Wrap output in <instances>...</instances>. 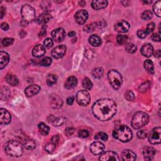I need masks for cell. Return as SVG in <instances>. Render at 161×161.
I'll list each match as a JSON object with an SVG mask.
<instances>
[{
    "mask_svg": "<svg viewBox=\"0 0 161 161\" xmlns=\"http://www.w3.org/2000/svg\"><path fill=\"white\" fill-rule=\"evenodd\" d=\"M94 115L100 121H108L113 117L117 111V106L114 101L108 98L98 100L92 107Z\"/></svg>",
    "mask_w": 161,
    "mask_h": 161,
    "instance_id": "cell-1",
    "label": "cell"
},
{
    "mask_svg": "<svg viewBox=\"0 0 161 161\" xmlns=\"http://www.w3.org/2000/svg\"><path fill=\"white\" fill-rule=\"evenodd\" d=\"M4 151L8 156L12 157H19L23 152V145L19 140H11L4 145Z\"/></svg>",
    "mask_w": 161,
    "mask_h": 161,
    "instance_id": "cell-2",
    "label": "cell"
},
{
    "mask_svg": "<svg viewBox=\"0 0 161 161\" xmlns=\"http://www.w3.org/2000/svg\"><path fill=\"white\" fill-rule=\"evenodd\" d=\"M113 137L123 142L130 141L133 137V133L127 125H122L117 126L113 132Z\"/></svg>",
    "mask_w": 161,
    "mask_h": 161,
    "instance_id": "cell-3",
    "label": "cell"
},
{
    "mask_svg": "<svg viewBox=\"0 0 161 161\" xmlns=\"http://www.w3.org/2000/svg\"><path fill=\"white\" fill-rule=\"evenodd\" d=\"M149 121V116L146 113L139 111L135 113L132 119V126L138 130L146 125Z\"/></svg>",
    "mask_w": 161,
    "mask_h": 161,
    "instance_id": "cell-4",
    "label": "cell"
},
{
    "mask_svg": "<svg viewBox=\"0 0 161 161\" xmlns=\"http://www.w3.org/2000/svg\"><path fill=\"white\" fill-rule=\"evenodd\" d=\"M108 78L111 86L113 89L118 90L123 84V78L122 74L116 70H110L108 73Z\"/></svg>",
    "mask_w": 161,
    "mask_h": 161,
    "instance_id": "cell-5",
    "label": "cell"
},
{
    "mask_svg": "<svg viewBox=\"0 0 161 161\" xmlns=\"http://www.w3.org/2000/svg\"><path fill=\"white\" fill-rule=\"evenodd\" d=\"M21 14L23 20L27 23H29L32 22L35 19V10L32 6L26 4L22 7Z\"/></svg>",
    "mask_w": 161,
    "mask_h": 161,
    "instance_id": "cell-6",
    "label": "cell"
},
{
    "mask_svg": "<svg viewBox=\"0 0 161 161\" xmlns=\"http://www.w3.org/2000/svg\"><path fill=\"white\" fill-rule=\"evenodd\" d=\"M77 103L82 106L88 105L91 101V96L89 93L85 90H82L77 92L76 96Z\"/></svg>",
    "mask_w": 161,
    "mask_h": 161,
    "instance_id": "cell-7",
    "label": "cell"
},
{
    "mask_svg": "<svg viewBox=\"0 0 161 161\" xmlns=\"http://www.w3.org/2000/svg\"><path fill=\"white\" fill-rule=\"evenodd\" d=\"M148 140L151 144H159L161 142V128L160 127L154 128L149 134Z\"/></svg>",
    "mask_w": 161,
    "mask_h": 161,
    "instance_id": "cell-8",
    "label": "cell"
},
{
    "mask_svg": "<svg viewBox=\"0 0 161 161\" xmlns=\"http://www.w3.org/2000/svg\"><path fill=\"white\" fill-rule=\"evenodd\" d=\"M18 140H19L27 150H33L36 147V142L35 140L27 136H20Z\"/></svg>",
    "mask_w": 161,
    "mask_h": 161,
    "instance_id": "cell-9",
    "label": "cell"
},
{
    "mask_svg": "<svg viewBox=\"0 0 161 161\" xmlns=\"http://www.w3.org/2000/svg\"><path fill=\"white\" fill-rule=\"evenodd\" d=\"M66 53V47L61 45L53 49L51 52L52 57L55 59H62Z\"/></svg>",
    "mask_w": 161,
    "mask_h": 161,
    "instance_id": "cell-10",
    "label": "cell"
},
{
    "mask_svg": "<svg viewBox=\"0 0 161 161\" xmlns=\"http://www.w3.org/2000/svg\"><path fill=\"white\" fill-rule=\"evenodd\" d=\"M89 15L88 11L85 10H81L76 13L74 18L76 22L79 25H83L88 19Z\"/></svg>",
    "mask_w": 161,
    "mask_h": 161,
    "instance_id": "cell-11",
    "label": "cell"
},
{
    "mask_svg": "<svg viewBox=\"0 0 161 161\" xmlns=\"http://www.w3.org/2000/svg\"><path fill=\"white\" fill-rule=\"evenodd\" d=\"M52 37L56 42H62L65 37V32L62 28H58L52 32Z\"/></svg>",
    "mask_w": 161,
    "mask_h": 161,
    "instance_id": "cell-12",
    "label": "cell"
},
{
    "mask_svg": "<svg viewBox=\"0 0 161 161\" xmlns=\"http://www.w3.org/2000/svg\"><path fill=\"white\" fill-rule=\"evenodd\" d=\"M101 161H106V160H115L118 161L120 160L118 155L113 151H107L101 154V156L99 159Z\"/></svg>",
    "mask_w": 161,
    "mask_h": 161,
    "instance_id": "cell-13",
    "label": "cell"
},
{
    "mask_svg": "<svg viewBox=\"0 0 161 161\" xmlns=\"http://www.w3.org/2000/svg\"><path fill=\"white\" fill-rule=\"evenodd\" d=\"M130 28L129 23L125 20H120L115 25V31L119 33H126L127 32Z\"/></svg>",
    "mask_w": 161,
    "mask_h": 161,
    "instance_id": "cell-14",
    "label": "cell"
},
{
    "mask_svg": "<svg viewBox=\"0 0 161 161\" xmlns=\"http://www.w3.org/2000/svg\"><path fill=\"white\" fill-rule=\"evenodd\" d=\"M90 149L91 152L94 155H99L103 152L105 150V145L99 141L94 142L91 145Z\"/></svg>",
    "mask_w": 161,
    "mask_h": 161,
    "instance_id": "cell-15",
    "label": "cell"
},
{
    "mask_svg": "<svg viewBox=\"0 0 161 161\" xmlns=\"http://www.w3.org/2000/svg\"><path fill=\"white\" fill-rule=\"evenodd\" d=\"M0 123L2 125H7L11 122V116L10 113L4 108L0 109Z\"/></svg>",
    "mask_w": 161,
    "mask_h": 161,
    "instance_id": "cell-16",
    "label": "cell"
},
{
    "mask_svg": "<svg viewBox=\"0 0 161 161\" xmlns=\"http://www.w3.org/2000/svg\"><path fill=\"white\" fill-rule=\"evenodd\" d=\"M137 158L136 154L130 149L124 150L121 155V159L124 161H133Z\"/></svg>",
    "mask_w": 161,
    "mask_h": 161,
    "instance_id": "cell-17",
    "label": "cell"
},
{
    "mask_svg": "<svg viewBox=\"0 0 161 161\" xmlns=\"http://www.w3.org/2000/svg\"><path fill=\"white\" fill-rule=\"evenodd\" d=\"M59 135H54L53 136L50 142L48 144H47V145H45V151L49 152V153H52L53 151L55 150L56 148V145H57V143L59 142Z\"/></svg>",
    "mask_w": 161,
    "mask_h": 161,
    "instance_id": "cell-18",
    "label": "cell"
},
{
    "mask_svg": "<svg viewBox=\"0 0 161 161\" xmlns=\"http://www.w3.org/2000/svg\"><path fill=\"white\" fill-rule=\"evenodd\" d=\"M50 105L53 108H60L63 105L62 99L57 94H52L50 96Z\"/></svg>",
    "mask_w": 161,
    "mask_h": 161,
    "instance_id": "cell-19",
    "label": "cell"
},
{
    "mask_svg": "<svg viewBox=\"0 0 161 161\" xmlns=\"http://www.w3.org/2000/svg\"><path fill=\"white\" fill-rule=\"evenodd\" d=\"M40 91V87L36 85H32L28 86L25 90V94L28 97H32L37 94Z\"/></svg>",
    "mask_w": 161,
    "mask_h": 161,
    "instance_id": "cell-20",
    "label": "cell"
},
{
    "mask_svg": "<svg viewBox=\"0 0 161 161\" xmlns=\"http://www.w3.org/2000/svg\"><path fill=\"white\" fill-rule=\"evenodd\" d=\"M140 52L142 56L146 57H150L154 53V47L151 44H146L142 46Z\"/></svg>",
    "mask_w": 161,
    "mask_h": 161,
    "instance_id": "cell-21",
    "label": "cell"
},
{
    "mask_svg": "<svg viewBox=\"0 0 161 161\" xmlns=\"http://www.w3.org/2000/svg\"><path fill=\"white\" fill-rule=\"evenodd\" d=\"M156 153V150L152 147H145L144 148V151H143L144 158L147 160H152Z\"/></svg>",
    "mask_w": 161,
    "mask_h": 161,
    "instance_id": "cell-22",
    "label": "cell"
},
{
    "mask_svg": "<svg viewBox=\"0 0 161 161\" xmlns=\"http://www.w3.org/2000/svg\"><path fill=\"white\" fill-rule=\"evenodd\" d=\"M45 53V49L44 46L40 44L35 45L32 50V55L35 57H42Z\"/></svg>",
    "mask_w": 161,
    "mask_h": 161,
    "instance_id": "cell-23",
    "label": "cell"
},
{
    "mask_svg": "<svg viewBox=\"0 0 161 161\" xmlns=\"http://www.w3.org/2000/svg\"><path fill=\"white\" fill-rule=\"evenodd\" d=\"M10 61V56L8 53L1 51L0 52V69L4 68Z\"/></svg>",
    "mask_w": 161,
    "mask_h": 161,
    "instance_id": "cell-24",
    "label": "cell"
},
{
    "mask_svg": "<svg viewBox=\"0 0 161 161\" xmlns=\"http://www.w3.org/2000/svg\"><path fill=\"white\" fill-rule=\"evenodd\" d=\"M108 5V1L106 0H99V1H93L91 7L94 10H98L105 8Z\"/></svg>",
    "mask_w": 161,
    "mask_h": 161,
    "instance_id": "cell-25",
    "label": "cell"
},
{
    "mask_svg": "<svg viewBox=\"0 0 161 161\" xmlns=\"http://www.w3.org/2000/svg\"><path fill=\"white\" fill-rule=\"evenodd\" d=\"M77 85V79L74 76H70L68 77L65 82V88L68 89L75 88Z\"/></svg>",
    "mask_w": 161,
    "mask_h": 161,
    "instance_id": "cell-26",
    "label": "cell"
},
{
    "mask_svg": "<svg viewBox=\"0 0 161 161\" xmlns=\"http://www.w3.org/2000/svg\"><path fill=\"white\" fill-rule=\"evenodd\" d=\"M89 42L94 47H98L102 43V40L97 35H92L89 38Z\"/></svg>",
    "mask_w": 161,
    "mask_h": 161,
    "instance_id": "cell-27",
    "label": "cell"
},
{
    "mask_svg": "<svg viewBox=\"0 0 161 161\" xmlns=\"http://www.w3.org/2000/svg\"><path fill=\"white\" fill-rule=\"evenodd\" d=\"M5 79L9 85L13 86H17L19 83V79L17 78V77L15 75H13V74H8L7 76H6Z\"/></svg>",
    "mask_w": 161,
    "mask_h": 161,
    "instance_id": "cell-28",
    "label": "cell"
},
{
    "mask_svg": "<svg viewBox=\"0 0 161 161\" xmlns=\"http://www.w3.org/2000/svg\"><path fill=\"white\" fill-rule=\"evenodd\" d=\"M51 18H52V16L50 14L48 13H44L39 16L38 19V22L39 23H40V24L44 25L50 20Z\"/></svg>",
    "mask_w": 161,
    "mask_h": 161,
    "instance_id": "cell-29",
    "label": "cell"
},
{
    "mask_svg": "<svg viewBox=\"0 0 161 161\" xmlns=\"http://www.w3.org/2000/svg\"><path fill=\"white\" fill-rule=\"evenodd\" d=\"M38 128L40 133L43 135H48L50 131V128L49 126L44 123H40L38 125Z\"/></svg>",
    "mask_w": 161,
    "mask_h": 161,
    "instance_id": "cell-30",
    "label": "cell"
},
{
    "mask_svg": "<svg viewBox=\"0 0 161 161\" xmlns=\"http://www.w3.org/2000/svg\"><path fill=\"white\" fill-rule=\"evenodd\" d=\"M144 68L148 73L153 74L154 73V63L150 59H147L144 62Z\"/></svg>",
    "mask_w": 161,
    "mask_h": 161,
    "instance_id": "cell-31",
    "label": "cell"
},
{
    "mask_svg": "<svg viewBox=\"0 0 161 161\" xmlns=\"http://www.w3.org/2000/svg\"><path fill=\"white\" fill-rule=\"evenodd\" d=\"M57 77L54 74H49L47 77V84L49 86H52L56 84Z\"/></svg>",
    "mask_w": 161,
    "mask_h": 161,
    "instance_id": "cell-32",
    "label": "cell"
},
{
    "mask_svg": "<svg viewBox=\"0 0 161 161\" xmlns=\"http://www.w3.org/2000/svg\"><path fill=\"white\" fill-rule=\"evenodd\" d=\"M10 96V89L7 88L3 86L1 89V99H7Z\"/></svg>",
    "mask_w": 161,
    "mask_h": 161,
    "instance_id": "cell-33",
    "label": "cell"
},
{
    "mask_svg": "<svg viewBox=\"0 0 161 161\" xmlns=\"http://www.w3.org/2000/svg\"><path fill=\"white\" fill-rule=\"evenodd\" d=\"M103 69L102 68H96L94 69L93 70V76H94V77H95V78L96 79H100L101 77L103 76Z\"/></svg>",
    "mask_w": 161,
    "mask_h": 161,
    "instance_id": "cell-34",
    "label": "cell"
},
{
    "mask_svg": "<svg viewBox=\"0 0 161 161\" xmlns=\"http://www.w3.org/2000/svg\"><path fill=\"white\" fill-rule=\"evenodd\" d=\"M82 86L87 90H91L93 88V83L88 77H86L82 81Z\"/></svg>",
    "mask_w": 161,
    "mask_h": 161,
    "instance_id": "cell-35",
    "label": "cell"
},
{
    "mask_svg": "<svg viewBox=\"0 0 161 161\" xmlns=\"http://www.w3.org/2000/svg\"><path fill=\"white\" fill-rule=\"evenodd\" d=\"M94 138L98 141H106L108 139V136L105 132H99L95 135Z\"/></svg>",
    "mask_w": 161,
    "mask_h": 161,
    "instance_id": "cell-36",
    "label": "cell"
},
{
    "mask_svg": "<svg viewBox=\"0 0 161 161\" xmlns=\"http://www.w3.org/2000/svg\"><path fill=\"white\" fill-rule=\"evenodd\" d=\"M117 42L120 45H124L127 42L128 37L124 35H118L116 38Z\"/></svg>",
    "mask_w": 161,
    "mask_h": 161,
    "instance_id": "cell-37",
    "label": "cell"
},
{
    "mask_svg": "<svg viewBox=\"0 0 161 161\" xmlns=\"http://www.w3.org/2000/svg\"><path fill=\"white\" fill-rule=\"evenodd\" d=\"M160 4H161V2L160 1H158L154 4V7H153L154 12L159 18L161 16V15H160Z\"/></svg>",
    "mask_w": 161,
    "mask_h": 161,
    "instance_id": "cell-38",
    "label": "cell"
},
{
    "mask_svg": "<svg viewBox=\"0 0 161 161\" xmlns=\"http://www.w3.org/2000/svg\"><path fill=\"white\" fill-rule=\"evenodd\" d=\"M142 19L144 20H149L152 19V12L150 10H146L141 15Z\"/></svg>",
    "mask_w": 161,
    "mask_h": 161,
    "instance_id": "cell-39",
    "label": "cell"
},
{
    "mask_svg": "<svg viewBox=\"0 0 161 161\" xmlns=\"http://www.w3.org/2000/svg\"><path fill=\"white\" fill-rule=\"evenodd\" d=\"M125 49H126V50L128 53H134L137 51V47L132 43H128L126 45V47H125Z\"/></svg>",
    "mask_w": 161,
    "mask_h": 161,
    "instance_id": "cell-40",
    "label": "cell"
},
{
    "mask_svg": "<svg viewBox=\"0 0 161 161\" xmlns=\"http://www.w3.org/2000/svg\"><path fill=\"white\" fill-rule=\"evenodd\" d=\"M14 42V39L12 38H4L1 40V44L3 46L8 47L12 45Z\"/></svg>",
    "mask_w": 161,
    "mask_h": 161,
    "instance_id": "cell-41",
    "label": "cell"
},
{
    "mask_svg": "<svg viewBox=\"0 0 161 161\" xmlns=\"http://www.w3.org/2000/svg\"><path fill=\"white\" fill-rule=\"evenodd\" d=\"M125 98L128 101H132L135 98L134 93L130 90H128L126 92V93L125 94Z\"/></svg>",
    "mask_w": 161,
    "mask_h": 161,
    "instance_id": "cell-42",
    "label": "cell"
},
{
    "mask_svg": "<svg viewBox=\"0 0 161 161\" xmlns=\"http://www.w3.org/2000/svg\"><path fill=\"white\" fill-rule=\"evenodd\" d=\"M65 122V118H55L54 120L53 121L52 124L54 125L55 127H59L60 125H62L64 122Z\"/></svg>",
    "mask_w": 161,
    "mask_h": 161,
    "instance_id": "cell-43",
    "label": "cell"
},
{
    "mask_svg": "<svg viewBox=\"0 0 161 161\" xmlns=\"http://www.w3.org/2000/svg\"><path fill=\"white\" fill-rule=\"evenodd\" d=\"M52 64V59L50 57H45L42 60L40 64L43 66H49Z\"/></svg>",
    "mask_w": 161,
    "mask_h": 161,
    "instance_id": "cell-44",
    "label": "cell"
},
{
    "mask_svg": "<svg viewBox=\"0 0 161 161\" xmlns=\"http://www.w3.org/2000/svg\"><path fill=\"white\" fill-rule=\"evenodd\" d=\"M150 82H147L142 84L140 88H139V91L140 92H145L147 91V89L150 88Z\"/></svg>",
    "mask_w": 161,
    "mask_h": 161,
    "instance_id": "cell-45",
    "label": "cell"
},
{
    "mask_svg": "<svg viewBox=\"0 0 161 161\" xmlns=\"http://www.w3.org/2000/svg\"><path fill=\"white\" fill-rule=\"evenodd\" d=\"M44 44L46 48L49 49V48H50V47H52V45H53V42L50 38H47L44 40Z\"/></svg>",
    "mask_w": 161,
    "mask_h": 161,
    "instance_id": "cell-46",
    "label": "cell"
},
{
    "mask_svg": "<svg viewBox=\"0 0 161 161\" xmlns=\"http://www.w3.org/2000/svg\"><path fill=\"white\" fill-rule=\"evenodd\" d=\"M137 137H138V138L140 139H145L147 137V132L145 130H140L137 132Z\"/></svg>",
    "mask_w": 161,
    "mask_h": 161,
    "instance_id": "cell-47",
    "label": "cell"
},
{
    "mask_svg": "<svg viewBox=\"0 0 161 161\" xmlns=\"http://www.w3.org/2000/svg\"><path fill=\"white\" fill-rule=\"evenodd\" d=\"M147 33L145 29L144 30H139L137 32V36L140 39H144L147 36Z\"/></svg>",
    "mask_w": 161,
    "mask_h": 161,
    "instance_id": "cell-48",
    "label": "cell"
},
{
    "mask_svg": "<svg viewBox=\"0 0 161 161\" xmlns=\"http://www.w3.org/2000/svg\"><path fill=\"white\" fill-rule=\"evenodd\" d=\"M154 28H155V23L152 22V23H148L147 26V28L145 30H146L147 34H149L153 32Z\"/></svg>",
    "mask_w": 161,
    "mask_h": 161,
    "instance_id": "cell-49",
    "label": "cell"
},
{
    "mask_svg": "<svg viewBox=\"0 0 161 161\" xmlns=\"http://www.w3.org/2000/svg\"><path fill=\"white\" fill-rule=\"evenodd\" d=\"M89 132L86 130H81L79 131L78 135L81 138H87L89 136Z\"/></svg>",
    "mask_w": 161,
    "mask_h": 161,
    "instance_id": "cell-50",
    "label": "cell"
},
{
    "mask_svg": "<svg viewBox=\"0 0 161 161\" xmlns=\"http://www.w3.org/2000/svg\"><path fill=\"white\" fill-rule=\"evenodd\" d=\"M151 39L154 42H160V33H155L152 34V35L151 36Z\"/></svg>",
    "mask_w": 161,
    "mask_h": 161,
    "instance_id": "cell-51",
    "label": "cell"
},
{
    "mask_svg": "<svg viewBox=\"0 0 161 161\" xmlns=\"http://www.w3.org/2000/svg\"><path fill=\"white\" fill-rule=\"evenodd\" d=\"M74 132V129L73 128H68L65 131V134L68 136L72 135Z\"/></svg>",
    "mask_w": 161,
    "mask_h": 161,
    "instance_id": "cell-52",
    "label": "cell"
},
{
    "mask_svg": "<svg viewBox=\"0 0 161 161\" xmlns=\"http://www.w3.org/2000/svg\"><path fill=\"white\" fill-rule=\"evenodd\" d=\"M94 25L92 24V25H88L87 26H86L85 27V31L88 32H91L94 30Z\"/></svg>",
    "mask_w": 161,
    "mask_h": 161,
    "instance_id": "cell-53",
    "label": "cell"
},
{
    "mask_svg": "<svg viewBox=\"0 0 161 161\" xmlns=\"http://www.w3.org/2000/svg\"><path fill=\"white\" fill-rule=\"evenodd\" d=\"M46 28H47L46 25H44L42 27V28L41 31H40V36L43 37L46 34Z\"/></svg>",
    "mask_w": 161,
    "mask_h": 161,
    "instance_id": "cell-54",
    "label": "cell"
},
{
    "mask_svg": "<svg viewBox=\"0 0 161 161\" xmlns=\"http://www.w3.org/2000/svg\"><path fill=\"white\" fill-rule=\"evenodd\" d=\"M1 28L3 30H5V31L8 30L9 29V25H8V24L7 23H5V22L1 23Z\"/></svg>",
    "mask_w": 161,
    "mask_h": 161,
    "instance_id": "cell-55",
    "label": "cell"
},
{
    "mask_svg": "<svg viewBox=\"0 0 161 161\" xmlns=\"http://www.w3.org/2000/svg\"><path fill=\"white\" fill-rule=\"evenodd\" d=\"M74 96H70L67 99V103L69 105H72L74 103Z\"/></svg>",
    "mask_w": 161,
    "mask_h": 161,
    "instance_id": "cell-56",
    "label": "cell"
},
{
    "mask_svg": "<svg viewBox=\"0 0 161 161\" xmlns=\"http://www.w3.org/2000/svg\"><path fill=\"white\" fill-rule=\"evenodd\" d=\"M0 12H1V19H3V16L5 14V9L3 7H1V8H0Z\"/></svg>",
    "mask_w": 161,
    "mask_h": 161,
    "instance_id": "cell-57",
    "label": "cell"
},
{
    "mask_svg": "<svg viewBox=\"0 0 161 161\" xmlns=\"http://www.w3.org/2000/svg\"><path fill=\"white\" fill-rule=\"evenodd\" d=\"M154 56L156 57H157V58H159L161 56V53H160V50H156V52H155L154 53Z\"/></svg>",
    "mask_w": 161,
    "mask_h": 161,
    "instance_id": "cell-58",
    "label": "cell"
},
{
    "mask_svg": "<svg viewBox=\"0 0 161 161\" xmlns=\"http://www.w3.org/2000/svg\"><path fill=\"white\" fill-rule=\"evenodd\" d=\"M56 118L54 117V116H53V115H50V116H49V117H48V118H47V120H48V122H53V120H54V119H55Z\"/></svg>",
    "mask_w": 161,
    "mask_h": 161,
    "instance_id": "cell-59",
    "label": "cell"
},
{
    "mask_svg": "<svg viewBox=\"0 0 161 161\" xmlns=\"http://www.w3.org/2000/svg\"><path fill=\"white\" fill-rule=\"evenodd\" d=\"M76 35V33L75 32H70L68 33V36L70 37H73Z\"/></svg>",
    "mask_w": 161,
    "mask_h": 161,
    "instance_id": "cell-60",
    "label": "cell"
},
{
    "mask_svg": "<svg viewBox=\"0 0 161 161\" xmlns=\"http://www.w3.org/2000/svg\"><path fill=\"white\" fill-rule=\"evenodd\" d=\"M144 3H146V4H151L152 3V1H144Z\"/></svg>",
    "mask_w": 161,
    "mask_h": 161,
    "instance_id": "cell-61",
    "label": "cell"
}]
</instances>
